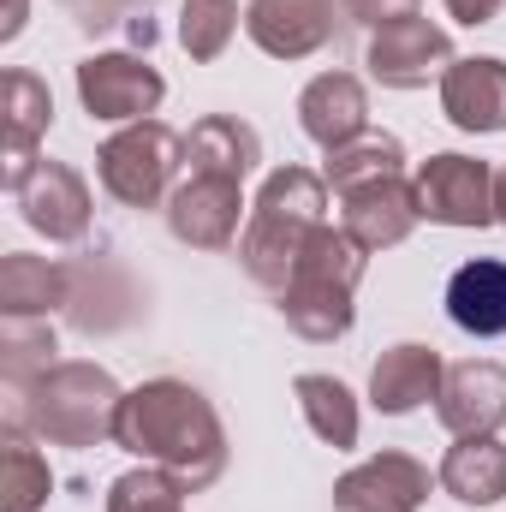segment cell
Instances as JSON below:
<instances>
[{"instance_id":"obj_19","label":"cell","mask_w":506,"mask_h":512,"mask_svg":"<svg viewBox=\"0 0 506 512\" xmlns=\"http://www.w3.org/2000/svg\"><path fill=\"white\" fill-rule=\"evenodd\" d=\"M60 304H72V268L30 251L0 256V316L48 322V310H60Z\"/></svg>"},{"instance_id":"obj_2","label":"cell","mask_w":506,"mask_h":512,"mask_svg":"<svg viewBox=\"0 0 506 512\" xmlns=\"http://www.w3.org/2000/svg\"><path fill=\"white\" fill-rule=\"evenodd\" d=\"M6 423L30 429L36 441L48 447H102L114 441L120 429V405H126V387L114 382L102 364H48L42 376H30L24 387H6Z\"/></svg>"},{"instance_id":"obj_27","label":"cell","mask_w":506,"mask_h":512,"mask_svg":"<svg viewBox=\"0 0 506 512\" xmlns=\"http://www.w3.org/2000/svg\"><path fill=\"white\" fill-rule=\"evenodd\" d=\"M185 483L161 465H137L108 483V512H185Z\"/></svg>"},{"instance_id":"obj_26","label":"cell","mask_w":506,"mask_h":512,"mask_svg":"<svg viewBox=\"0 0 506 512\" xmlns=\"http://www.w3.org/2000/svg\"><path fill=\"white\" fill-rule=\"evenodd\" d=\"M239 0H185L179 6V48L191 54V60H221L227 48H233V36H239Z\"/></svg>"},{"instance_id":"obj_15","label":"cell","mask_w":506,"mask_h":512,"mask_svg":"<svg viewBox=\"0 0 506 512\" xmlns=\"http://www.w3.org/2000/svg\"><path fill=\"white\" fill-rule=\"evenodd\" d=\"M435 417L453 441L465 435H495L506 423V364L495 358H465L447 370L441 399H435Z\"/></svg>"},{"instance_id":"obj_22","label":"cell","mask_w":506,"mask_h":512,"mask_svg":"<svg viewBox=\"0 0 506 512\" xmlns=\"http://www.w3.org/2000/svg\"><path fill=\"white\" fill-rule=\"evenodd\" d=\"M435 483L459 501V507H495L506 501V441L495 435H465L447 447Z\"/></svg>"},{"instance_id":"obj_25","label":"cell","mask_w":506,"mask_h":512,"mask_svg":"<svg viewBox=\"0 0 506 512\" xmlns=\"http://www.w3.org/2000/svg\"><path fill=\"white\" fill-rule=\"evenodd\" d=\"M387 173H405V143L393 137V131H364V137H352L346 149H334L328 155V185H334V197L340 191H352V185H370V179H387Z\"/></svg>"},{"instance_id":"obj_10","label":"cell","mask_w":506,"mask_h":512,"mask_svg":"<svg viewBox=\"0 0 506 512\" xmlns=\"http://www.w3.org/2000/svg\"><path fill=\"white\" fill-rule=\"evenodd\" d=\"M12 203H18L24 227L42 233L48 245H78V239L90 233V221H96V197H90L84 173L66 167V161H42V167L12 191Z\"/></svg>"},{"instance_id":"obj_11","label":"cell","mask_w":506,"mask_h":512,"mask_svg":"<svg viewBox=\"0 0 506 512\" xmlns=\"http://www.w3.org/2000/svg\"><path fill=\"white\" fill-rule=\"evenodd\" d=\"M0 126H6V143H0V185L18 191V185L42 167L36 143L54 126V96H48V84H42L36 72L12 66V72L0 78Z\"/></svg>"},{"instance_id":"obj_24","label":"cell","mask_w":506,"mask_h":512,"mask_svg":"<svg viewBox=\"0 0 506 512\" xmlns=\"http://www.w3.org/2000/svg\"><path fill=\"white\" fill-rule=\"evenodd\" d=\"M48 495H54L48 459L30 447V429L6 423V441H0V507L6 512H42Z\"/></svg>"},{"instance_id":"obj_14","label":"cell","mask_w":506,"mask_h":512,"mask_svg":"<svg viewBox=\"0 0 506 512\" xmlns=\"http://www.w3.org/2000/svg\"><path fill=\"white\" fill-rule=\"evenodd\" d=\"M429 465L411 453H370L334 483V512H423Z\"/></svg>"},{"instance_id":"obj_30","label":"cell","mask_w":506,"mask_h":512,"mask_svg":"<svg viewBox=\"0 0 506 512\" xmlns=\"http://www.w3.org/2000/svg\"><path fill=\"white\" fill-rule=\"evenodd\" d=\"M423 0H340V12L352 18V24H370V30H381V24H393V18H411Z\"/></svg>"},{"instance_id":"obj_13","label":"cell","mask_w":506,"mask_h":512,"mask_svg":"<svg viewBox=\"0 0 506 512\" xmlns=\"http://www.w3.org/2000/svg\"><path fill=\"white\" fill-rule=\"evenodd\" d=\"M340 0H251L245 6V36L268 60H310L334 42Z\"/></svg>"},{"instance_id":"obj_4","label":"cell","mask_w":506,"mask_h":512,"mask_svg":"<svg viewBox=\"0 0 506 512\" xmlns=\"http://www.w3.org/2000/svg\"><path fill=\"white\" fill-rule=\"evenodd\" d=\"M364 268H370V251L352 245L346 227H322V233L304 245L292 280H286V292H280L286 328H292L298 340H310V346L346 340L352 322H358V280H364Z\"/></svg>"},{"instance_id":"obj_1","label":"cell","mask_w":506,"mask_h":512,"mask_svg":"<svg viewBox=\"0 0 506 512\" xmlns=\"http://www.w3.org/2000/svg\"><path fill=\"white\" fill-rule=\"evenodd\" d=\"M114 447H126L131 459L173 471L191 495H203L209 483H221L227 471V429L221 411L179 376H155V382L131 387L120 405V429Z\"/></svg>"},{"instance_id":"obj_31","label":"cell","mask_w":506,"mask_h":512,"mask_svg":"<svg viewBox=\"0 0 506 512\" xmlns=\"http://www.w3.org/2000/svg\"><path fill=\"white\" fill-rule=\"evenodd\" d=\"M441 6H447L453 24H471V30H477V24H495V18H501L506 0H441Z\"/></svg>"},{"instance_id":"obj_29","label":"cell","mask_w":506,"mask_h":512,"mask_svg":"<svg viewBox=\"0 0 506 512\" xmlns=\"http://www.w3.org/2000/svg\"><path fill=\"white\" fill-rule=\"evenodd\" d=\"M66 12L78 18V30H114V24H131V36H137L143 48L155 42L149 0H66Z\"/></svg>"},{"instance_id":"obj_16","label":"cell","mask_w":506,"mask_h":512,"mask_svg":"<svg viewBox=\"0 0 506 512\" xmlns=\"http://www.w3.org/2000/svg\"><path fill=\"white\" fill-rule=\"evenodd\" d=\"M298 126L316 149H346L352 137L370 131V96L352 72H316L304 90H298Z\"/></svg>"},{"instance_id":"obj_3","label":"cell","mask_w":506,"mask_h":512,"mask_svg":"<svg viewBox=\"0 0 506 512\" xmlns=\"http://www.w3.org/2000/svg\"><path fill=\"white\" fill-rule=\"evenodd\" d=\"M328 227V179L310 167H274L251 203V221L239 233V262L262 292H286L304 245Z\"/></svg>"},{"instance_id":"obj_20","label":"cell","mask_w":506,"mask_h":512,"mask_svg":"<svg viewBox=\"0 0 506 512\" xmlns=\"http://www.w3.org/2000/svg\"><path fill=\"white\" fill-rule=\"evenodd\" d=\"M185 167L191 173H221V179H251L262 167V137L239 114H203L185 131Z\"/></svg>"},{"instance_id":"obj_7","label":"cell","mask_w":506,"mask_h":512,"mask_svg":"<svg viewBox=\"0 0 506 512\" xmlns=\"http://www.w3.org/2000/svg\"><path fill=\"white\" fill-rule=\"evenodd\" d=\"M78 102L90 120H108V126H137L149 120L161 102H167V78L131 54V48H114V54H90L78 66Z\"/></svg>"},{"instance_id":"obj_9","label":"cell","mask_w":506,"mask_h":512,"mask_svg":"<svg viewBox=\"0 0 506 512\" xmlns=\"http://www.w3.org/2000/svg\"><path fill=\"white\" fill-rule=\"evenodd\" d=\"M239 221H251V203H245V185L239 179L191 173L167 197V233L179 245H191V251H233Z\"/></svg>"},{"instance_id":"obj_32","label":"cell","mask_w":506,"mask_h":512,"mask_svg":"<svg viewBox=\"0 0 506 512\" xmlns=\"http://www.w3.org/2000/svg\"><path fill=\"white\" fill-rule=\"evenodd\" d=\"M24 12H30V0H6V24H0V42H12V36L24 30Z\"/></svg>"},{"instance_id":"obj_21","label":"cell","mask_w":506,"mask_h":512,"mask_svg":"<svg viewBox=\"0 0 506 512\" xmlns=\"http://www.w3.org/2000/svg\"><path fill=\"white\" fill-rule=\"evenodd\" d=\"M447 316H453V328H465L477 340L506 334V262H495V256L459 262L447 280Z\"/></svg>"},{"instance_id":"obj_17","label":"cell","mask_w":506,"mask_h":512,"mask_svg":"<svg viewBox=\"0 0 506 512\" xmlns=\"http://www.w3.org/2000/svg\"><path fill=\"white\" fill-rule=\"evenodd\" d=\"M441 114L459 131L495 137L506 131V60L495 54H465L441 78Z\"/></svg>"},{"instance_id":"obj_33","label":"cell","mask_w":506,"mask_h":512,"mask_svg":"<svg viewBox=\"0 0 506 512\" xmlns=\"http://www.w3.org/2000/svg\"><path fill=\"white\" fill-rule=\"evenodd\" d=\"M495 215H501V227H506V167L495 173Z\"/></svg>"},{"instance_id":"obj_28","label":"cell","mask_w":506,"mask_h":512,"mask_svg":"<svg viewBox=\"0 0 506 512\" xmlns=\"http://www.w3.org/2000/svg\"><path fill=\"white\" fill-rule=\"evenodd\" d=\"M48 364H54V328L6 316V328H0V376H6V387H24L30 376H42Z\"/></svg>"},{"instance_id":"obj_12","label":"cell","mask_w":506,"mask_h":512,"mask_svg":"<svg viewBox=\"0 0 506 512\" xmlns=\"http://www.w3.org/2000/svg\"><path fill=\"white\" fill-rule=\"evenodd\" d=\"M423 209H417V185L405 173H387V179H370V185H352L340 191V227L352 233V245L364 251H393L417 233Z\"/></svg>"},{"instance_id":"obj_23","label":"cell","mask_w":506,"mask_h":512,"mask_svg":"<svg viewBox=\"0 0 506 512\" xmlns=\"http://www.w3.org/2000/svg\"><path fill=\"white\" fill-rule=\"evenodd\" d=\"M298 393V411H304V423H310V435L322 441V447H334V453H352L358 447V399H352V387L340 382V376H298L292 382Z\"/></svg>"},{"instance_id":"obj_18","label":"cell","mask_w":506,"mask_h":512,"mask_svg":"<svg viewBox=\"0 0 506 512\" xmlns=\"http://www.w3.org/2000/svg\"><path fill=\"white\" fill-rule=\"evenodd\" d=\"M441 382H447L441 352L423 346V340H399V346L381 352L376 370H370V405L381 417H405V411L441 399Z\"/></svg>"},{"instance_id":"obj_8","label":"cell","mask_w":506,"mask_h":512,"mask_svg":"<svg viewBox=\"0 0 506 512\" xmlns=\"http://www.w3.org/2000/svg\"><path fill=\"white\" fill-rule=\"evenodd\" d=\"M453 36L441 24H429L423 12L411 18H393L370 30V48H364V66L381 90H423V84H441L447 66H453Z\"/></svg>"},{"instance_id":"obj_5","label":"cell","mask_w":506,"mask_h":512,"mask_svg":"<svg viewBox=\"0 0 506 512\" xmlns=\"http://www.w3.org/2000/svg\"><path fill=\"white\" fill-rule=\"evenodd\" d=\"M185 167V137L161 120H137L96 149V179L126 209H161Z\"/></svg>"},{"instance_id":"obj_6","label":"cell","mask_w":506,"mask_h":512,"mask_svg":"<svg viewBox=\"0 0 506 512\" xmlns=\"http://www.w3.org/2000/svg\"><path fill=\"white\" fill-rule=\"evenodd\" d=\"M411 185H417L423 221H435V227H495L501 221L495 215V167L477 155H459V149L429 155L411 173Z\"/></svg>"}]
</instances>
